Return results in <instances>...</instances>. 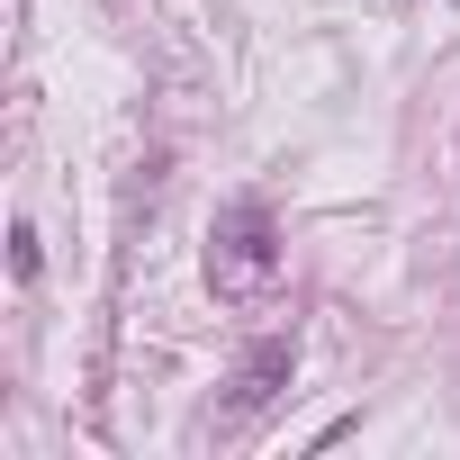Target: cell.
Wrapping results in <instances>:
<instances>
[{
    "label": "cell",
    "instance_id": "6da1fadb",
    "mask_svg": "<svg viewBox=\"0 0 460 460\" xmlns=\"http://www.w3.org/2000/svg\"><path fill=\"white\" fill-rule=\"evenodd\" d=\"M280 271V226H271V199H226L217 226H208V280L226 298H244Z\"/></svg>",
    "mask_w": 460,
    "mask_h": 460
},
{
    "label": "cell",
    "instance_id": "7a4b0ae2",
    "mask_svg": "<svg viewBox=\"0 0 460 460\" xmlns=\"http://www.w3.org/2000/svg\"><path fill=\"white\" fill-rule=\"evenodd\" d=\"M289 370H298V352H289V334H271V343H253L244 352V370H235V397H226V415H262L280 388H289Z\"/></svg>",
    "mask_w": 460,
    "mask_h": 460
},
{
    "label": "cell",
    "instance_id": "3957f363",
    "mask_svg": "<svg viewBox=\"0 0 460 460\" xmlns=\"http://www.w3.org/2000/svg\"><path fill=\"white\" fill-rule=\"evenodd\" d=\"M10 262H19V280H37V226H19V235H10Z\"/></svg>",
    "mask_w": 460,
    "mask_h": 460
}]
</instances>
